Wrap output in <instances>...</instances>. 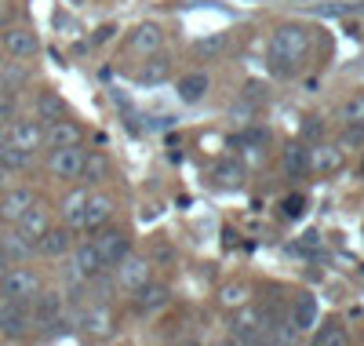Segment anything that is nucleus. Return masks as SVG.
Instances as JSON below:
<instances>
[{
    "mask_svg": "<svg viewBox=\"0 0 364 346\" xmlns=\"http://www.w3.org/2000/svg\"><path fill=\"white\" fill-rule=\"evenodd\" d=\"M29 204H33V194H29L26 186H15V190H8L4 197H0V223H11V226H15Z\"/></svg>",
    "mask_w": 364,
    "mask_h": 346,
    "instance_id": "ddd939ff",
    "label": "nucleus"
},
{
    "mask_svg": "<svg viewBox=\"0 0 364 346\" xmlns=\"http://www.w3.org/2000/svg\"><path fill=\"white\" fill-rule=\"evenodd\" d=\"M310 168L321 175H336L343 168V150L339 146H314L310 150Z\"/></svg>",
    "mask_w": 364,
    "mask_h": 346,
    "instance_id": "aec40b11",
    "label": "nucleus"
},
{
    "mask_svg": "<svg viewBox=\"0 0 364 346\" xmlns=\"http://www.w3.org/2000/svg\"><path fill=\"white\" fill-rule=\"evenodd\" d=\"M113 270H117V285L124 288V292L142 288L146 281H149V273H154V270H149V263H146V259H139V256H124Z\"/></svg>",
    "mask_w": 364,
    "mask_h": 346,
    "instance_id": "9d476101",
    "label": "nucleus"
},
{
    "mask_svg": "<svg viewBox=\"0 0 364 346\" xmlns=\"http://www.w3.org/2000/svg\"><path fill=\"white\" fill-rule=\"evenodd\" d=\"M4 91H11V88H8V80H4V73H0V95H4Z\"/></svg>",
    "mask_w": 364,
    "mask_h": 346,
    "instance_id": "4c0bfd02",
    "label": "nucleus"
},
{
    "mask_svg": "<svg viewBox=\"0 0 364 346\" xmlns=\"http://www.w3.org/2000/svg\"><path fill=\"white\" fill-rule=\"evenodd\" d=\"M91 244L99 248V259H102V266H106V270H113L124 256H132V241H128V234H124V230H106V226H102V234H99L95 241H91Z\"/></svg>",
    "mask_w": 364,
    "mask_h": 346,
    "instance_id": "423d86ee",
    "label": "nucleus"
},
{
    "mask_svg": "<svg viewBox=\"0 0 364 346\" xmlns=\"http://www.w3.org/2000/svg\"><path fill=\"white\" fill-rule=\"evenodd\" d=\"M302 204H306V201H302L299 194H295V197H284V215H288V219H299V215H302Z\"/></svg>",
    "mask_w": 364,
    "mask_h": 346,
    "instance_id": "72a5a7b5",
    "label": "nucleus"
},
{
    "mask_svg": "<svg viewBox=\"0 0 364 346\" xmlns=\"http://www.w3.org/2000/svg\"><path fill=\"white\" fill-rule=\"evenodd\" d=\"M80 175L87 179V182H102L106 175H109V161L102 153H87L84 157V168H80Z\"/></svg>",
    "mask_w": 364,
    "mask_h": 346,
    "instance_id": "cd10ccee",
    "label": "nucleus"
},
{
    "mask_svg": "<svg viewBox=\"0 0 364 346\" xmlns=\"http://www.w3.org/2000/svg\"><path fill=\"white\" fill-rule=\"evenodd\" d=\"M226 44H230L226 33H208V37L197 41V55H200V58H215V55L226 51Z\"/></svg>",
    "mask_w": 364,
    "mask_h": 346,
    "instance_id": "c85d7f7f",
    "label": "nucleus"
},
{
    "mask_svg": "<svg viewBox=\"0 0 364 346\" xmlns=\"http://www.w3.org/2000/svg\"><path fill=\"white\" fill-rule=\"evenodd\" d=\"M41 292V281L33 270L26 266H8V273L0 277V299H11V303H33V295Z\"/></svg>",
    "mask_w": 364,
    "mask_h": 346,
    "instance_id": "f03ea898",
    "label": "nucleus"
},
{
    "mask_svg": "<svg viewBox=\"0 0 364 346\" xmlns=\"http://www.w3.org/2000/svg\"><path fill=\"white\" fill-rule=\"evenodd\" d=\"M4 58H8V55H4V48H0V66H4Z\"/></svg>",
    "mask_w": 364,
    "mask_h": 346,
    "instance_id": "58836bf2",
    "label": "nucleus"
},
{
    "mask_svg": "<svg viewBox=\"0 0 364 346\" xmlns=\"http://www.w3.org/2000/svg\"><path fill=\"white\" fill-rule=\"evenodd\" d=\"M215 182L223 186V190H237V186H245V168H240L237 161H219L215 164Z\"/></svg>",
    "mask_w": 364,
    "mask_h": 346,
    "instance_id": "393cba45",
    "label": "nucleus"
},
{
    "mask_svg": "<svg viewBox=\"0 0 364 346\" xmlns=\"http://www.w3.org/2000/svg\"><path fill=\"white\" fill-rule=\"evenodd\" d=\"M190 346H197V342H190Z\"/></svg>",
    "mask_w": 364,
    "mask_h": 346,
    "instance_id": "a19ab883",
    "label": "nucleus"
},
{
    "mask_svg": "<svg viewBox=\"0 0 364 346\" xmlns=\"http://www.w3.org/2000/svg\"><path fill=\"white\" fill-rule=\"evenodd\" d=\"M48 226H51V219H48V211H44V208H41L37 201L29 204V208L22 211V219L15 223V230H18V234H22L26 241H33V244H37V241H41V237L48 234Z\"/></svg>",
    "mask_w": 364,
    "mask_h": 346,
    "instance_id": "f8f14e48",
    "label": "nucleus"
},
{
    "mask_svg": "<svg viewBox=\"0 0 364 346\" xmlns=\"http://www.w3.org/2000/svg\"><path fill=\"white\" fill-rule=\"evenodd\" d=\"M11 19V0H0V22Z\"/></svg>",
    "mask_w": 364,
    "mask_h": 346,
    "instance_id": "f704fd0d",
    "label": "nucleus"
},
{
    "mask_svg": "<svg viewBox=\"0 0 364 346\" xmlns=\"http://www.w3.org/2000/svg\"><path fill=\"white\" fill-rule=\"evenodd\" d=\"M80 142V128L77 124H70V120H48L44 124V146L48 150H58V146H77Z\"/></svg>",
    "mask_w": 364,
    "mask_h": 346,
    "instance_id": "4468645a",
    "label": "nucleus"
},
{
    "mask_svg": "<svg viewBox=\"0 0 364 346\" xmlns=\"http://www.w3.org/2000/svg\"><path fill=\"white\" fill-rule=\"evenodd\" d=\"M248 346H269V339H266V335H255V339H252Z\"/></svg>",
    "mask_w": 364,
    "mask_h": 346,
    "instance_id": "c9c22d12",
    "label": "nucleus"
},
{
    "mask_svg": "<svg viewBox=\"0 0 364 346\" xmlns=\"http://www.w3.org/2000/svg\"><path fill=\"white\" fill-rule=\"evenodd\" d=\"M84 157H87V150H84L80 142H77V146H58V150L48 153V168H51V175H58V179H80Z\"/></svg>",
    "mask_w": 364,
    "mask_h": 346,
    "instance_id": "20e7f679",
    "label": "nucleus"
},
{
    "mask_svg": "<svg viewBox=\"0 0 364 346\" xmlns=\"http://www.w3.org/2000/svg\"><path fill=\"white\" fill-rule=\"evenodd\" d=\"M29 164H33V153L18 150L15 142H8L0 135V172H26Z\"/></svg>",
    "mask_w": 364,
    "mask_h": 346,
    "instance_id": "5701e85b",
    "label": "nucleus"
},
{
    "mask_svg": "<svg viewBox=\"0 0 364 346\" xmlns=\"http://www.w3.org/2000/svg\"><path fill=\"white\" fill-rule=\"evenodd\" d=\"M139 84H161V80H168L171 77V62L161 55V51H154V55H146V62L139 66Z\"/></svg>",
    "mask_w": 364,
    "mask_h": 346,
    "instance_id": "4be33fe9",
    "label": "nucleus"
},
{
    "mask_svg": "<svg viewBox=\"0 0 364 346\" xmlns=\"http://www.w3.org/2000/svg\"><path fill=\"white\" fill-rule=\"evenodd\" d=\"M245 299H248V288H245V285H226V288H223V303H226V306H240Z\"/></svg>",
    "mask_w": 364,
    "mask_h": 346,
    "instance_id": "473e14b6",
    "label": "nucleus"
},
{
    "mask_svg": "<svg viewBox=\"0 0 364 346\" xmlns=\"http://www.w3.org/2000/svg\"><path fill=\"white\" fill-rule=\"evenodd\" d=\"M284 172H291V175H302V172H310V150L302 146V142H291L288 150H284Z\"/></svg>",
    "mask_w": 364,
    "mask_h": 346,
    "instance_id": "b1692460",
    "label": "nucleus"
},
{
    "mask_svg": "<svg viewBox=\"0 0 364 346\" xmlns=\"http://www.w3.org/2000/svg\"><path fill=\"white\" fill-rule=\"evenodd\" d=\"M171 303V292L164 285H154V281H146L142 288H135V310L139 313H157Z\"/></svg>",
    "mask_w": 364,
    "mask_h": 346,
    "instance_id": "2eb2a0df",
    "label": "nucleus"
},
{
    "mask_svg": "<svg viewBox=\"0 0 364 346\" xmlns=\"http://www.w3.org/2000/svg\"><path fill=\"white\" fill-rule=\"evenodd\" d=\"M343 120H346V124H364V91H360V95H353V99L343 106Z\"/></svg>",
    "mask_w": 364,
    "mask_h": 346,
    "instance_id": "2f4dec72",
    "label": "nucleus"
},
{
    "mask_svg": "<svg viewBox=\"0 0 364 346\" xmlns=\"http://www.w3.org/2000/svg\"><path fill=\"white\" fill-rule=\"evenodd\" d=\"M161 44H164V33H161V26H157V22H142V26H135L132 48H135L139 55H154V51H161Z\"/></svg>",
    "mask_w": 364,
    "mask_h": 346,
    "instance_id": "6ab92c4d",
    "label": "nucleus"
},
{
    "mask_svg": "<svg viewBox=\"0 0 364 346\" xmlns=\"http://www.w3.org/2000/svg\"><path fill=\"white\" fill-rule=\"evenodd\" d=\"M295 332H310L317 325V299L314 295H299L291 303V321H288Z\"/></svg>",
    "mask_w": 364,
    "mask_h": 346,
    "instance_id": "412c9836",
    "label": "nucleus"
},
{
    "mask_svg": "<svg viewBox=\"0 0 364 346\" xmlns=\"http://www.w3.org/2000/svg\"><path fill=\"white\" fill-rule=\"evenodd\" d=\"M8 273V259H4V251H0V277Z\"/></svg>",
    "mask_w": 364,
    "mask_h": 346,
    "instance_id": "e433bc0d",
    "label": "nucleus"
},
{
    "mask_svg": "<svg viewBox=\"0 0 364 346\" xmlns=\"http://www.w3.org/2000/svg\"><path fill=\"white\" fill-rule=\"evenodd\" d=\"M63 117V99L55 95V91H41L37 95V120L48 124V120H58Z\"/></svg>",
    "mask_w": 364,
    "mask_h": 346,
    "instance_id": "bb28decb",
    "label": "nucleus"
},
{
    "mask_svg": "<svg viewBox=\"0 0 364 346\" xmlns=\"http://www.w3.org/2000/svg\"><path fill=\"white\" fill-rule=\"evenodd\" d=\"M4 175H8V172H0V179H4Z\"/></svg>",
    "mask_w": 364,
    "mask_h": 346,
    "instance_id": "ea45409f",
    "label": "nucleus"
},
{
    "mask_svg": "<svg viewBox=\"0 0 364 346\" xmlns=\"http://www.w3.org/2000/svg\"><path fill=\"white\" fill-rule=\"evenodd\" d=\"M73 251V259H70V277L73 281H87L95 277V273H102L106 266H102V259H99V248L91 244V241H84V244H77V248H70Z\"/></svg>",
    "mask_w": 364,
    "mask_h": 346,
    "instance_id": "6e6552de",
    "label": "nucleus"
},
{
    "mask_svg": "<svg viewBox=\"0 0 364 346\" xmlns=\"http://www.w3.org/2000/svg\"><path fill=\"white\" fill-rule=\"evenodd\" d=\"M0 251H4L8 266H18V263H26L29 256H33V251H37V244H33V241H26L18 230H8L4 237H0Z\"/></svg>",
    "mask_w": 364,
    "mask_h": 346,
    "instance_id": "f3484780",
    "label": "nucleus"
},
{
    "mask_svg": "<svg viewBox=\"0 0 364 346\" xmlns=\"http://www.w3.org/2000/svg\"><path fill=\"white\" fill-rule=\"evenodd\" d=\"M4 139L15 142V146L26 150V153H37V150L44 146V124H41V120H11V128H8Z\"/></svg>",
    "mask_w": 364,
    "mask_h": 346,
    "instance_id": "1a4fd4ad",
    "label": "nucleus"
},
{
    "mask_svg": "<svg viewBox=\"0 0 364 346\" xmlns=\"http://www.w3.org/2000/svg\"><path fill=\"white\" fill-rule=\"evenodd\" d=\"M29 328H33V313H29V303L0 299V335H8V339H22Z\"/></svg>",
    "mask_w": 364,
    "mask_h": 346,
    "instance_id": "7ed1b4c3",
    "label": "nucleus"
},
{
    "mask_svg": "<svg viewBox=\"0 0 364 346\" xmlns=\"http://www.w3.org/2000/svg\"><path fill=\"white\" fill-rule=\"evenodd\" d=\"M63 310H66L63 292H37L33 303H29L33 328H51V325H58V321H63Z\"/></svg>",
    "mask_w": 364,
    "mask_h": 346,
    "instance_id": "39448f33",
    "label": "nucleus"
},
{
    "mask_svg": "<svg viewBox=\"0 0 364 346\" xmlns=\"http://www.w3.org/2000/svg\"><path fill=\"white\" fill-rule=\"evenodd\" d=\"M84 328H87L91 335H106V332H109V313H106V310H87V313H84Z\"/></svg>",
    "mask_w": 364,
    "mask_h": 346,
    "instance_id": "7c9ffc66",
    "label": "nucleus"
},
{
    "mask_svg": "<svg viewBox=\"0 0 364 346\" xmlns=\"http://www.w3.org/2000/svg\"><path fill=\"white\" fill-rule=\"evenodd\" d=\"M208 88H211V77H208L204 70H193V73H186V77H178V84H175L178 99L186 103V106L200 103V99L208 95Z\"/></svg>",
    "mask_w": 364,
    "mask_h": 346,
    "instance_id": "dca6fc26",
    "label": "nucleus"
},
{
    "mask_svg": "<svg viewBox=\"0 0 364 346\" xmlns=\"http://www.w3.org/2000/svg\"><path fill=\"white\" fill-rule=\"evenodd\" d=\"M70 248H73L70 230H55V226H48V234L37 241V251L44 259H63V256H70Z\"/></svg>",
    "mask_w": 364,
    "mask_h": 346,
    "instance_id": "a211bd4d",
    "label": "nucleus"
},
{
    "mask_svg": "<svg viewBox=\"0 0 364 346\" xmlns=\"http://www.w3.org/2000/svg\"><path fill=\"white\" fill-rule=\"evenodd\" d=\"M314 346H350V335H346L339 325H324V328L314 335Z\"/></svg>",
    "mask_w": 364,
    "mask_h": 346,
    "instance_id": "c756f323",
    "label": "nucleus"
},
{
    "mask_svg": "<svg viewBox=\"0 0 364 346\" xmlns=\"http://www.w3.org/2000/svg\"><path fill=\"white\" fill-rule=\"evenodd\" d=\"M306 48H310L306 29H302V26H281L277 33L269 37V66L277 73H288L295 62H302Z\"/></svg>",
    "mask_w": 364,
    "mask_h": 346,
    "instance_id": "f257e3e1",
    "label": "nucleus"
},
{
    "mask_svg": "<svg viewBox=\"0 0 364 346\" xmlns=\"http://www.w3.org/2000/svg\"><path fill=\"white\" fill-rule=\"evenodd\" d=\"M113 215V197L109 194H87V204H84V215H80V230H102Z\"/></svg>",
    "mask_w": 364,
    "mask_h": 346,
    "instance_id": "9b49d317",
    "label": "nucleus"
},
{
    "mask_svg": "<svg viewBox=\"0 0 364 346\" xmlns=\"http://www.w3.org/2000/svg\"><path fill=\"white\" fill-rule=\"evenodd\" d=\"M84 204H87V190H73V194L63 201V219H66V226L80 230V215H84Z\"/></svg>",
    "mask_w": 364,
    "mask_h": 346,
    "instance_id": "a878e982",
    "label": "nucleus"
},
{
    "mask_svg": "<svg viewBox=\"0 0 364 346\" xmlns=\"http://www.w3.org/2000/svg\"><path fill=\"white\" fill-rule=\"evenodd\" d=\"M0 48H4L8 58L26 62V58H33V55L41 51V41H37L33 29H26V26H8V33H4V41H0Z\"/></svg>",
    "mask_w": 364,
    "mask_h": 346,
    "instance_id": "0eeeda50",
    "label": "nucleus"
}]
</instances>
